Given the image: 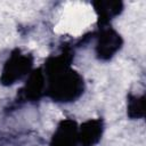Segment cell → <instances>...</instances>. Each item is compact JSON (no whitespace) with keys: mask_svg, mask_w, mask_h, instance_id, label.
Segmentation results:
<instances>
[{"mask_svg":"<svg viewBox=\"0 0 146 146\" xmlns=\"http://www.w3.org/2000/svg\"><path fill=\"white\" fill-rule=\"evenodd\" d=\"M119 46V38L115 34H112L110 31L105 33L104 38L102 39L99 43V54L106 55V56H112V54L117 49Z\"/></svg>","mask_w":146,"mask_h":146,"instance_id":"obj_1","label":"cell"}]
</instances>
